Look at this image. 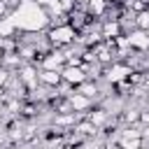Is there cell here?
Returning <instances> with one entry per match:
<instances>
[{
	"mask_svg": "<svg viewBox=\"0 0 149 149\" xmlns=\"http://www.w3.org/2000/svg\"><path fill=\"white\" fill-rule=\"evenodd\" d=\"M65 79H68V81H81L84 77H81L79 70H65Z\"/></svg>",
	"mask_w": 149,
	"mask_h": 149,
	"instance_id": "obj_1",
	"label": "cell"
},
{
	"mask_svg": "<svg viewBox=\"0 0 149 149\" xmlns=\"http://www.w3.org/2000/svg\"><path fill=\"white\" fill-rule=\"evenodd\" d=\"M0 98H2V93H0Z\"/></svg>",
	"mask_w": 149,
	"mask_h": 149,
	"instance_id": "obj_4",
	"label": "cell"
},
{
	"mask_svg": "<svg viewBox=\"0 0 149 149\" xmlns=\"http://www.w3.org/2000/svg\"><path fill=\"white\" fill-rule=\"evenodd\" d=\"M42 79L54 84V81H58V74H56V72H44V74H42Z\"/></svg>",
	"mask_w": 149,
	"mask_h": 149,
	"instance_id": "obj_2",
	"label": "cell"
},
{
	"mask_svg": "<svg viewBox=\"0 0 149 149\" xmlns=\"http://www.w3.org/2000/svg\"><path fill=\"white\" fill-rule=\"evenodd\" d=\"M149 26V14H142L140 16V28H147Z\"/></svg>",
	"mask_w": 149,
	"mask_h": 149,
	"instance_id": "obj_3",
	"label": "cell"
}]
</instances>
